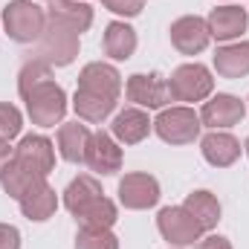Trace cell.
Listing matches in <instances>:
<instances>
[{"mask_svg": "<svg viewBox=\"0 0 249 249\" xmlns=\"http://www.w3.org/2000/svg\"><path fill=\"white\" fill-rule=\"evenodd\" d=\"M18 93L26 102V113L38 127H55L67 113V96L53 81L50 64L32 58L18 72Z\"/></svg>", "mask_w": 249, "mask_h": 249, "instance_id": "obj_1", "label": "cell"}, {"mask_svg": "<svg viewBox=\"0 0 249 249\" xmlns=\"http://www.w3.org/2000/svg\"><path fill=\"white\" fill-rule=\"evenodd\" d=\"M78 55V32L70 29L67 23L55 20V18H47V26L38 38V55L44 64H55V67H67V64L75 61Z\"/></svg>", "mask_w": 249, "mask_h": 249, "instance_id": "obj_2", "label": "cell"}, {"mask_svg": "<svg viewBox=\"0 0 249 249\" xmlns=\"http://www.w3.org/2000/svg\"><path fill=\"white\" fill-rule=\"evenodd\" d=\"M3 26H6V35L12 41L32 44L41 38V32L47 26V12L32 0H12L3 9Z\"/></svg>", "mask_w": 249, "mask_h": 249, "instance_id": "obj_3", "label": "cell"}, {"mask_svg": "<svg viewBox=\"0 0 249 249\" xmlns=\"http://www.w3.org/2000/svg\"><path fill=\"white\" fill-rule=\"evenodd\" d=\"M168 90L174 102H203L214 90V78L203 64H183L171 72Z\"/></svg>", "mask_w": 249, "mask_h": 249, "instance_id": "obj_4", "label": "cell"}, {"mask_svg": "<svg viewBox=\"0 0 249 249\" xmlns=\"http://www.w3.org/2000/svg\"><path fill=\"white\" fill-rule=\"evenodd\" d=\"M200 127H203V122H200V116L191 107H168L154 122L157 136L162 142H168V145H188V142H194L200 136Z\"/></svg>", "mask_w": 249, "mask_h": 249, "instance_id": "obj_5", "label": "cell"}, {"mask_svg": "<svg viewBox=\"0 0 249 249\" xmlns=\"http://www.w3.org/2000/svg\"><path fill=\"white\" fill-rule=\"evenodd\" d=\"M157 226H160V235L174 244V247H194V241H200L203 229L200 223L188 214L183 206H168L160 212L157 217Z\"/></svg>", "mask_w": 249, "mask_h": 249, "instance_id": "obj_6", "label": "cell"}, {"mask_svg": "<svg viewBox=\"0 0 249 249\" xmlns=\"http://www.w3.org/2000/svg\"><path fill=\"white\" fill-rule=\"evenodd\" d=\"M127 99L139 107H165L171 102V90H168V81L157 72H136L127 78V87H124Z\"/></svg>", "mask_w": 249, "mask_h": 249, "instance_id": "obj_7", "label": "cell"}, {"mask_svg": "<svg viewBox=\"0 0 249 249\" xmlns=\"http://www.w3.org/2000/svg\"><path fill=\"white\" fill-rule=\"evenodd\" d=\"M12 160H18L20 165H26L29 171L47 177L55 165V151H53V142L47 136H38V133H29L20 139V145L15 148Z\"/></svg>", "mask_w": 249, "mask_h": 249, "instance_id": "obj_8", "label": "cell"}, {"mask_svg": "<svg viewBox=\"0 0 249 249\" xmlns=\"http://www.w3.org/2000/svg\"><path fill=\"white\" fill-rule=\"evenodd\" d=\"M84 162L90 165V171L102 174V177H110L122 168V148L113 142V136H107L105 130L99 133H90V145H87V157Z\"/></svg>", "mask_w": 249, "mask_h": 249, "instance_id": "obj_9", "label": "cell"}, {"mask_svg": "<svg viewBox=\"0 0 249 249\" xmlns=\"http://www.w3.org/2000/svg\"><path fill=\"white\" fill-rule=\"evenodd\" d=\"M212 35H209V26L203 18L197 15H186L180 20L171 23V44L183 53V55H197L209 47Z\"/></svg>", "mask_w": 249, "mask_h": 249, "instance_id": "obj_10", "label": "cell"}, {"mask_svg": "<svg viewBox=\"0 0 249 249\" xmlns=\"http://www.w3.org/2000/svg\"><path fill=\"white\" fill-rule=\"evenodd\" d=\"M78 87L81 90H90V93H99L105 99H113L119 102V93H122V75L116 67L105 61H93L87 64L78 75Z\"/></svg>", "mask_w": 249, "mask_h": 249, "instance_id": "obj_11", "label": "cell"}, {"mask_svg": "<svg viewBox=\"0 0 249 249\" xmlns=\"http://www.w3.org/2000/svg\"><path fill=\"white\" fill-rule=\"evenodd\" d=\"M160 200V183L151 174H124L119 183V203L124 209H151Z\"/></svg>", "mask_w": 249, "mask_h": 249, "instance_id": "obj_12", "label": "cell"}, {"mask_svg": "<svg viewBox=\"0 0 249 249\" xmlns=\"http://www.w3.org/2000/svg\"><path fill=\"white\" fill-rule=\"evenodd\" d=\"M247 113V105L238 99V96H229V93H217L212 102L203 105L200 110V122L212 130H220V127H232L244 119Z\"/></svg>", "mask_w": 249, "mask_h": 249, "instance_id": "obj_13", "label": "cell"}, {"mask_svg": "<svg viewBox=\"0 0 249 249\" xmlns=\"http://www.w3.org/2000/svg\"><path fill=\"white\" fill-rule=\"evenodd\" d=\"M20 212L23 217L41 223V220H50L58 209V197H55V188L50 186L47 180H38L35 186H29L23 194H20Z\"/></svg>", "mask_w": 249, "mask_h": 249, "instance_id": "obj_14", "label": "cell"}, {"mask_svg": "<svg viewBox=\"0 0 249 249\" xmlns=\"http://www.w3.org/2000/svg\"><path fill=\"white\" fill-rule=\"evenodd\" d=\"M247 23H249L247 9H241V6H217L206 18L209 35L214 41H232V38H238L241 32H247Z\"/></svg>", "mask_w": 249, "mask_h": 249, "instance_id": "obj_15", "label": "cell"}, {"mask_svg": "<svg viewBox=\"0 0 249 249\" xmlns=\"http://www.w3.org/2000/svg\"><path fill=\"white\" fill-rule=\"evenodd\" d=\"M200 151H203V157H206L209 165H214V168H226V165H232V162L241 157V142H238L232 133L212 130L209 136H203Z\"/></svg>", "mask_w": 249, "mask_h": 249, "instance_id": "obj_16", "label": "cell"}, {"mask_svg": "<svg viewBox=\"0 0 249 249\" xmlns=\"http://www.w3.org/2000/svg\"><path fill=\"white\" fill-rule=\"evenodd\" d=\"M113 136L122 142V145H136V142H142L148 133H151V127L154 122L148 119V113H142L139 107H124L122 113H116V119H113Z\"/></svg>", "mask_w": 249, "mask_h": 249, "instance_id": "obj_17", "label": "cell"}, {"mask_svg": "<svg viewBox=\"0 0 249 249\" xmlns=\"http://www.w3.org/2000/svg\"><path fill=\"white\" fill-rule=\"evenodd\" d=\"M47 18H55L67 23L70 29H75L78 35L90 29L93 23V9L87 3H78V0H50V9H47Z\"/></svg>", "mask_w": 249, "mask_h": 249, "instance_id": "obj_18", "label": "cell"}, {"mask_svg": "<svg viewBox=\"0 0 249 249\" xmlns=\"http://www.w3.org/2000/svg\"><path fill=\"white\" fill-rule=\"evenodd\" d=\"M214 70L223 78H244L249 75V44H229L214 53Z\"/></svg>", "mask_w": 249, "mask_h": 249, "instance_id": "obj_19", "label": "cell"}, {"mask_svg": "<svg viewBox=\"0 0 249 249\" xmlns=\"http://www.w3.org/2000/svg\"><path fill=\"white\" fill-rule=\"evenodd\" d=\"M113 107H116V102L113 99H105V96H99V93H90V90H75V96H72V110L78 113V119H84V122H105L110 113H113Z\"/></svg>", "mask_w": 249, "mask_h": 249, "instance_id": "obj_20", "label": "cell"}, {"mask_svg": "<svg viewBox=\"0 0 249 249\" xmlns=\"http://www.w3.org/2000/svg\"><path fill=\"white\" fill-rule=\"evenodd\" d=\"M90 145V130L78 122H67L58 127V151L67 162H84Z\"/></svg>", "mask_w": 249, "mask_h": 249, "instance_id": "obj_21", "label": "cell"}, {"mask_svg": "<svg viewBox=\"0 0 249 249\" xmlns=\"http://www.w3.org/2000/svg\"><path fill=\"white\" fill-rule=\"evenodd\" d=\"M183 209L200 223L203 232L206 229H214L217 220H220V203H217V197L212 191H194V194H188Z\"/></svg>", "mask_w": 249, "mask_h": 249, "instance_id": "obj_22", "label": "cell"}, {"mask_svg": "<svg viewBox=\"0 0 249 249\" xmlns=\"http://www.w3.org/2000/svg\"><path fill=\"white\" fill-rule=\"evenodd\" d=\"M105 191H102V186H99V180L96 177H87V174H81V177H75L70 186H67V191H64V206L70 209V214L75 217L81 209H87L93 200H99Z\"/></svg>", "mask_w": 249, "mask_h": 249, "instance_id": "obj_23", "label": "cell"}, {"mask_svg": "<svg viewBox=\"0 0 249 249\" xmlns=\"http://www.w3.org/2000/svg\"><path fill=\"white\" fill-rule=\"evenodd\" d=\"M105 53L110 58H116V61H127L136 53V32L122 20L107 23V29H105Z\"/></svg>", "mask_w": 249, "mask_h": 249, "instance_id": "obj_24", "label": "cell"}, {"mask_svg": "<svg viewBox=\"0 0 249 249\" xmlns=\"http://www.w3.org/2000/svg\"><path fill=\"white\" fill-rule=\"evenodd\" d=\"M38 180H47V177H41V174L29 171V168H26V165H20L18 160H9V162H6V168L0 171V186H3V191H6L9 197H15V200H20V194H23L29 186H35Z\"/></svg>", "mask_w": 249, "mask_h": 249, "instance_id": "obj_25", "label": "cell"}, {"mask_svg": "<svg viewBox=\"0 0 249 249\" xmlns=\"http://www.w3.org/2000/svg\"><path fill=\"white\" fill-rule=\"evenodd\" d=\"M116 217H119V214H116V203L107 200L105 194L75 214V220L81 223V229H110V226L116 223Z\"/></svg>", "mask_w": 249, "mask_h": 249, "instance_id": "obj_26", "label": "cell"}, {"mask_svg": "<svg viewBox=\"0 0 249 249\" xmlns=\"http://www.w3.org/2000/svg\"><path fill=\"white\" fill-rule=\"evenodd\" d=\"M75 249H119V238L110 229H78Z\"/></svg>", "mask_w": 249, "mask_h": 249, "instance_id": "obj_27", "label": "cell"}, {"mask_svg": "<svg viewBox=\"0 0 249 249\" xmlns=\"http://www.w3.org/2000/svg\"><path fill=\"white\" fill-rule=\"evenodd\" d=\"M20 124H23V119L15 105H0V136L3 139H15L20 133Z\"/></svg>", "mask_w": 249, "mask_h": 249, "instance_id": "obj_28", "label": "cell"}, {"mask_svg": "<svg viewBox=\"0 0 249 249\" xmlns=\"http://www.w3.org/2000/svg\"><path fill=\"white\" fill-rule=\"evenodd\" d=\"M102 6L116 15H124V18H136L145 9V0H102Z\"/></svg>", "mask_w": 249, "mask_h": 249, "instance_id": "obj_29", "label": "cell"}, {"mask_svg": "<svg viewBox=\"0 0 249 249\" xmlns=\"http://www.w3.org/2000/svg\"><path fill=\"white\" fill-rule=\"evenodd\" d=\"M0 249H20V232L9 223H0Z\"/></svg>", "mask_w": 249, "mask_h": 249, "instance_id": "obj_30", "label": "cell"}, {"mask_svg": "<svg viewBox=\"0 0 249 249\" xmlns=\"http://www.w3.org/2000/svg\"><path fill=\"white\" fill-rule=\"evenodd\" d=\"M194 249H232V244H229L226 238H220V235H209V238L197 241Z\"/></svg>", "mask_w": 249, "mask_h": 249, "instance_id": "obj_31", "label": "cell"}, {"mask_svg": "<svg viewBox=\"0 0 249 249\" xmlns=\"http://www.w3.org/2000/svg\"><path fill=\"white\" fill-rule=\"evenodd\" d=\"M12 160V154H9V139H3L0 136V171L6 168V162Z\"/></svg>", "mask_w": 249, "mask_h": 249, "instance_id": "obj_32", "label": "cell"}, {"mask_svg": "<svg viewBox=\"0 0 249 249\" xmlns=\"http://www.w3.org/2000/svg\"><path fill=\"white\" fill-rule=\"evenodd\" d=\"M244 148H247V157H249V139H247V145H244Z\"/></svg>", "mask_w": 249, "mask_h": 249, "instance_id": "obj_33", "label": "cell"}]
</instances>
